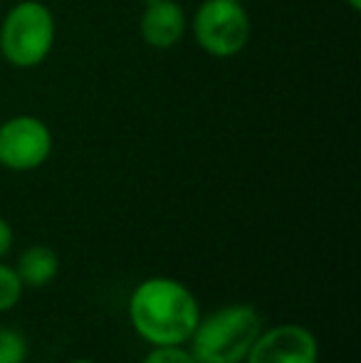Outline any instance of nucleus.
I'll return each mask as SVG.
<instances>
[{
  "label": "nucleus",
  "mask_w": 361,
  "mask_h": 363,
  "mask_svg": "<svg viewBox=\"0 0 361 363\" xmlns=\"http://www.w3.org/2000/svg\"><path fill=\"white\" fill-rule=\"evenodd\" d=\"M349 5H352V10H361V0H347Z\"/></svg>",
  "instance_id": "4468645a"
},
{
  "label": "nucleus",
  "mask_w": 361,
  "mask_h": 363,
  "mask_svg": "<svg viewBox=\"0 0 361 363\" xmlns=\"http://www.w3.org/2000/svg\"><path fill=\"white\" fill-rule=\"evenodd\" d=\"M25 294V287L20 282L18 272L13 264H8L5 259H0V314L15 309L20 304Z\"/></svg>",
  "instance_id": "9d476101"
},
{
  "label": "nucleus",
  "mask_w": 361,
  "mask_h": 363,
  "mask_svg": "<svg viewBox=\"0 0 361 363\" xmlns=\"http://www.w3.org/2000/svg\"><path fill=\"white\" fill-rule=\"evenodd\" d=\"M144 3H151V0H144Z\"/></svg>",
  "instance_id": "2eb2a0df"
},
{
  "label": "nucleus",
  "mask_w": 361,
  "mask_h": 363,
  "mask_svg": "<svg viewBox=\"0 0 361 363\" xmlns=\"http://www.w3.org/2000/svg\"><path fill=\"white\" fill-rule=\"evenodd\" d=\"M15 245V233H13V225L8 223L3 216H0V259H5L10 255Z\"/></svg>",
  "instance_id": "f8f14e48"
},
{
  "label": "nucleus",
  "mask_w": 361,
  "mask_h": 363,
  "mask_svg": "<svg viewBox=\"0 0 361 363\" xmlns=\"http://www.w3.org/2000/svg\"><path fill=\"white\" fill-rule=\"evenodd\" d=\"M30 356V344L25 334L15 326H0V363H25Z\"/></svg>",
  "instance_id": "1a4fd4ad"
},
{
  "label": "nucleus",
  "mask_w": 361,
  "mask_h": 363,
  "mask_svg": "<svg viewBox=\"0 0 361 363\" xmlns=\"http://www.w3.org/2000/svg\"><path fill=\"white\" fill-rule=\"evenodd\" d=\"M55 35L52 10L40 0H20L0 25V55L13 67H38L52 52Z\"/></svg>",
  "instance_id": "7ed1b4c3"
},
{
  "label": "nucleus",
  "mask_w": 361,
  "mask_h": 363,
  "mask_svg": "<svg viewBox=\"0 0 361 363\" xmlns=\"http://www.w3.org/2000/svg\"><path fill=\"white\" fill-rule=\"evenodd\" d=\"M60 255L50 245H30L15 259V272L25 289H45L60 274Z\"/></svg>",
  "instance_id": "6e6552de"
},
{
  "label": "nucleus",
  "mask_w": 361,
  "mask_h": 363,
  "mask_svg": "<svg viewBox=\"0 0 361 363\" xmlns=\"http://www.w3.org/2000/svg\"><path fill=\"white\" fill-rule=\"evenodd\" d=\"M141 363H196L186 344L179 346H149Z\"/></svg>",
  "instance_id": "9b49d317"
},
{
  "label": "nucleus",
  "mask_w": 361,
  "mask_h": 363,
  "mask_svg": "<svg viewBox=\"0 0 361 363\" xmlns=\"http://www.w3.org/2000/svg\"><path fill=\"white\" fill-rule=\"evenodd\" d=\"M65 363H101V361H94V359H72V361H65Z\"/></svg>",
  "instance_id": "ddd939ff"
},
{
  "label": "nucleus",
  "mask_w": 361,
  "mask_h": 363,
  "mask_svg": "<svg viewBox=\"0 0 361 363\" xmlns=\"http://www.w3.org/2000/svg\"><path fill=\"white\" fill-rule=\"evenodd\" d=\"M262 326L265 321L257 306L231 301L201 314L186 346L196 363H245Z\"/></svg>",
  "instance_id": "f03ea898"
},
{
  "label": "nucleus",
  "mask_w": 361,
  "mask_h": 363,
  "mask_svg": "<svg viewBox=\"0 0 361 363\" xmlns=\"http://www.w3.org/2000/svg\"><path fill=\"white\" fill-rule=\"evenodd\" d=\"M141 38L149 48L171 50L181 43L188 30L186 13L176 0H151L139 20Z\"/></svg>",
  "instance_id": "0eeeda50"
},
{
  "label": "nucleus",
  "mask_w": 361,
  "mask_h": 363,
  "mask_svg": "<svg viewBox=\"0 0 361 363\" xmlns=\"http://www.w3.org/2000/svg\"><path fill=\"white\" fill-rule=\"evenodd\" d=\"M245 363H319V339L297 321L262 326Z\"/></svg>",
  "instance_id": "423d86ee"
},
{
  "label": "nucleus",
  "mask_w": 361,
  "mask_h": 363,
  "mask_svg": "<svg viewBox=\"0 0 361 363\" xmlns=\"http://www.w3.org/2000/svg\"><path fill=\"white\" fill-rule=\"evenodd\" d=\"M201 314L196 291L181 279L164 274L141 279L126 299L131 331L149 346L188 344Z\"/></svg>",
  "instance_id": "f257e3e1"
},
{
  "label": "nucleus",
  "mask_w": 361,
  "mask_h": 363,
  "mask_svg": "<svg viewBox=\"0 0 361 363\" xmlns=\"http://www.w3.org/2000/svg\"><path fill=\"white\" fill-rule=\"evenodd\" d=\"M52 131L33 114L10 116L0 124V166L13 173L38 171L52 153Z\"/></svg>",
  "instance_id": "39448f33"
},
{
  "label": "nucleus",
  "mask_w": 361,
  "mask_h": 363,
  "mask_svg": "<svg viewBox=\"0 0 361 363\" xmlns=\"http://www.w3.org/2000/svg\"><path fill=\"white\" fill-rule=\"evenodd\" d=\"M196 45L211 57H235L250 40V18L240 0H203L191 20Z\"/></svg>",
  "instance_id": "20e7f679"
}]
</instances>
